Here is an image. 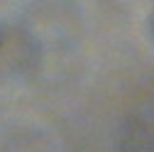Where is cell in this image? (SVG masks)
<instances>
[{"label":"cell","mask_w":154,"mask_h":152,"mask_svg":"<svg viewBox=\"0 0 154 152\" xmlns=\"http://www.w3.org/2000/svg\"><path fill=\"white\" fill-rule=\"evenodd\" d=\"M42 47L37 37L15 22H0V79H17L37 69Z\"/></svg>","instance_id":"6da1fadb"},{"label":"cell","mask_w":154,"mask_h":152,"mask_svg":"<svg viewBox=\"0 0 154 152\" xmlns=\"http://www.w3.org/2000/svg\"><path fill=\"white\" fill-rule=\"evenodd\" d=\"M0 152H44V147L34 132H15L0 142Z\"/></svg>","instance_id":"3957f363"},{"label":"cell","mask_w":154,"mask_h":152,"mask_svg":"<svg viewBox=\"0 0 154 152\" xmlns=\"http://www.w3.org/2000/svg\"><path fill=\"white\" fill-rule=\"evenodd\" d=\"M149 30H152V40H154V12H152V20H149Z\"/></svg>","instance_id":"277c9868"},{"label":"cell","mask_w":154,"mask_h":152,"mask_svg":"<svg viewBox=\"0 0 154 152\" xmlns=\"http://www.w3.org/2000/svg\"><path fill=\"white\" fill-rule=\"evenodd\" d=\"M118 152H154V113L137 110L120 123L115 135Z\"/></svg>","instance_id":"7a4b0ae2"}]
</instances>
